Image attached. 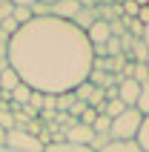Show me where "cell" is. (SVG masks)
<instances>
[{
	"mask_svg": "<svg viewBox=\"0 0 149 152\" xmlns=\"http://www.w3.org/2000/svg\"><path fill=\"white\" fill-rule=\"evenodd\" d=\"M92 89H95V86H92L89 80H83V83L77 86V89H74V98H77V101H83V103H86V101H89V95H92Z\"/></svg>",
	"mask_w": 149,
	"mask_h": 152,
	"instance_id": "23",
	"label": "cell"
},
{
	"mask_svg": "<svg viewBox=\"0 0 149 152\" xmlns=\"http://www.w3.org/2000/svg\"><path fill=\"white\" fill-rule=\"evenodd\" d=\"M0 32H6L9 37H15V34L20 32V23H17L15 17H6V20H0Z\"/></svg>",
	"mask_w": 149,
	"mask_h": 152,
	"instance_id": "21",
	"label": "cell"
},
{
	"mask_svg": "<svg viewBox=\"0 0 149 152\" xmlns=\"http://www.w3.org/2000/svg\"><path fill=\"white\" fill-rule=\"evenodd\" d=\"M12 3H15V6H26V9L34 6V0H12Z\"/></svg>",
	"mask_w": 149,
	"mask_h": 152,
	"instance_id": "30",
	"label": "cell"
},
{
	"mask_svg": "<svg viewBox=\"0 0 149 152\" xmlns=\"http://www.w3.org/2000/svg\"><path fill=\"white\" fill-rule=\"evenodd\" d=\"M0 129H3V132H12V129H15V115H12L6 106H0Z\"/></svg>",
	"mask_w": 149,
	"mask_h": 152,
	"instance_id": "20",
	"label": "cell"
},
{
	"mask_svg": "<svg viewBox=\"0 0 149 152\" xmlns=\"http://www.w3.org/2000/svg\"><path fill=\"white\" fill-rule=\"evenodd\" d=\"M100 152H141L135 141H109Z\"/></svg>",
	"mask_w": 149,
	"mask_h": 152,
	"instance_id": "11",
	"label": "cell"
},
{
	"mask_svg": "<svg viewBox=\"0 0 149 152\" xmlns=\"http://www.w3.org/2000/svg\"><path fill=\"white\" fill-rule=\"evenodd\" d=\"M86 109H89V106H86V103H83V101H74L72 106H69V112H66V115H72L74 121H80V115H83V112H86Z\"/></svg>",
	"mask_w": 149,
	"mask_h": 152,
	"instance_id": "25",
	"label": "cell"
},
{
	"mask_svg": "<svg viewBox=\"0 0 149 152\" xmlns=\"http://www.w3.org/2000/svg\"><path fill=\"white\" fill-rule=\"evenodd\" d=\"M6 144V132H3V129H0V146Z\"/></svg>",
	"mask_w": 149,
	"mask_h": 152,
	"instance_id": "32",
	"label": "cell"
},
{
	"mask_svg": "<svg viewBox=\"0 0 149 152\" xmlns=\"http://www.w3.org/2000/svg\"><path fill=\"white\" fill-rule=\"evenodd\" d=\"M106 55H109V58L123 55V52H121V37H109V40H106Z\"/></svg>",
	"mask_w": 149,
	"mask_h": 152,
	"instance_id": "24",
	"label": "cell"
},
{
	"mask_svg": "<svg viewBox=\"0 0 149 152\" xmlns=\"http://www.w3.org/2000/svg\"><path fill=\"white\" fill-rule=\"evenodd\" d=\"M109 126H112V118L98 115V118H95V124H92V132H95V135H109Z\"/></svg>",
	"mask_w": 149,
	"mask_h": 152,
	"instance_id": "18",
	"label": "cell"
},
{
	"mask_svg": "<svg viewBox=\"0 0 149 152\" xmlns=\"http://www.w3.org/2000/svg\"><path fill=\"white\" fill-rule=\"evenodd\" d=\"M141 40L146 43V49H149V26H143V34H141Z\"/></svg>",
	"mask_w": 149,
	"mask_h": 152,
	"instance_id": "31",
	"label": "cell"
},
{
	"mask_svg": "<svg viewBox=\"0 0 149 152\" xmlns=\"http://www.w3.org/2000/svg\"><path fill=\"white\" fill-rule=\"evenodd\" d=\"M141 95V83L132 77H121L118 80V101H123V106H135Z\"/></svg>",
	"mask_w": 149,
	"mask_h": 152,
	"instance_id": "4",
	"label": "cell"
},
{
	"mask_svg": "<svg viewBox=\"0 0 149 152\" xmlns=\"http://www.w3.org/2000/svg\"><path fill=\"white\" fill-rule=\"evenodd\" d=\"M43 152H92V149L89 146H74V144H66L63 141V144H49Z\"/></svg>",
	"mask_w": 149,
	"mask_h": 152,
	"instance_id": "16",
	"label": "cell"
},
{
	"mask_svg": "<svg viewBox=\"0 0 149 152\" xmlns=\"http://www.w3.org/2000/svg\"><path fill=\"white\" fill-rule=\"evenodd\" d=\"M135 144H138V149H141V152H149V115L143 118L141 129H138V138H135Z\"/></svg>",
	"mask_w": 149,
	"mask_h": 152,
	"instance_id": "14",
	"label": "cell"
},
{
	"mask_svg": "<svg viewBox=\"0 0 149 152\" xmlns=\"http://www.w3.org/2000/svg\"><path fill=\"white\" fill-rule=\"evenodd\" d=\"M29 106L40 112V109H43V92H32V101H29Z\"/></svg>",
	"mask_w": 149,
	"mask_h": 152,
	"instance_id": "29",
	"label": "cell"
},
{
	"mask_svg": "<svg viewBox=\"0 0 149 152\" xmlns=\"http://www.w3.org/2000/svg\"><path fill=\"white\" fill-rule=\"evenodd\" d=\"M141 124H143V115L135 109V106H129L123 115L112 118L109 138H112V141H135V138H138V129H141Z\"/></svg>",
	"mask_w": 149,
	"mask_h": 152,
	"instance_id": "2",
	"label": "cell"
},
{
	"mask_svg": "<svg viewBox=\"0 0 149 152\" xmlns=\"http://www.w3.org/2000/svg\"><path fill=\"white\" fill-rule=\"evenodd\" d=\"M17 83H23V80H20V75H17L15 69L9 66L6 72H3V75H0V89H6V92H12V89H15Z\"/></svg>",
	"mask_w": 149,
	"mask_h": 152,
	"instance_id": "13",
	"label": "cell"
},
{
	"mask_svg": "<svg viewBox=\"0 0 149 152\" xmlns=\"http://www.w3.org/2000/svg\"><path fill=\"white\" fill-rule=\"evenodd\" d=\"M98 20H100V12H98V6H92V9H86V6H83L80 12H77V17H74L72 23L77 26L80 32H89V29H92V23H98Z\"/></svg>",
	"mask_w": 149,
	"mask_h": 152,
	"instance_id": "8",
	"label": "cell"
},
{
	"mask_svg": "<svg viewBox=\"0 0 149 152\" xmlns=\"http://www.w3.org/2000/svg\"><path fill=\"white\" fill-rule=\"evenodd\" d=\"M12 17H15L20 26H26V23H32L34 20V15H32V9H26V6H15V12H12Z\"/></svg>",
	"mask_w": 149,
	"mask_h": 152,
	"instance_id": "19",
	"label": "cell"
},
{
	"mask_svg": "<svg viewBox=\"0 0 149 152\" xmlns=\"http://www.w3.org/2000/svg\"><path fill=\"white\" fill-rule=\"evenodd\" d=\"M146 69H149V60H146Z\"/></svg>",
	"mask_w": 149,
	"mask_h": 152,
	"instance_id": "34",
	"label": "cell"
},
{
	"mask_svg": "<svg viewBox=\"0 0 149 152\" xmlns=\"http://www.w3.org/2000/svg\"><path fill=\"white\" fill-rule=\"evenodd\" d=\"M3 146L12 149V152H43V144L34 135H29L26 129H12V132H6V144Z\"/></svg>",
	"mask_w": 149,
	"mask_h": 152,
	"instance_id": "3",
	"label": "cell"
},
{
	"mask_svg": "<svg viewBox=\"0 0 149 152\" xmlns=\"http://www.w3.org/2000/svg\"><path fill=\"white\" fill-rule=\"evenodd\" d=\"M32 92H34V89L29 83H17L15 89H12V101H9V103H15V106H26V103L32 101Z\"/></svg>",
	"mask_w": 149,
	"mask_h": 152,
	"instance_id": "9",
	"label": "cell"
},
{
	"mask_svg": "<svg viewBox=\"0 0 149 152\" xmlns=\"http://www.w3.org/2000/svg\"><path fill=\"white\" fill-rule=\"evenodd\" d=\"M95 118H98V112H95V109L89 106V109H86V112L80 115V121H77V124H83V126H92V124H95Z\"/></svg>",
	"mask_w": 149,
	"mask_h": 152,
	"instance_id": "27",
	"label": "cell"
},
{
	"mask_svg": "<svg viewBox=\"0 0 149 152\" xmlns=\"http://www.w3.org/2000/svg\"><path fill=\"white\" fill-rule=\"evenodd\" d=\"M0 152H12V149H6V146H0Z\"/></svg>",
	"mask_w": 149,
	"mask_h": 152,
	"instance_id": "33",
	"label": "cell"
},
{
	"mask_svg": "<svg viewBox=\"0 0 149 152\" xmlns=\"http://www.w3.org/2000/svg\"><path fill=\"white\" fill-rule=\"evenodd\" d=\"M77 101L74 98V92H63V95H58V112H69V106Z\"/></svg>",
	"mask_w": 149,
	"mask_h": 152,
	"instance_id": "22",
	"label": "cell"
},
{
	"mask_svg": "<svg viewBox=\"0 0 149 152\" xmlns=\"http://www.w3.org/2000/svg\"><path fill=\"white\" fill-rule=\"evenodd\" d=\"M126 109H129V106H123V101H118V98H115V101H106V103H103L98 115H106V118H118V115H123Z\"/></svg>",
	"mask_w": 149,
	"mask_h": 152,
	"instance_id": "10",
	"label": "cell"
},
{
	"mask_svg": "<svg viewBox=\"0 0 149 152\" xmlns=\"http://www.w3.org/2000/svg\"><path fill=\"white\" fill-rule=\"evenodd\" d=\"M80 9H83L80 0H55V3H52V17H58V20H69V23H72Z\"/></svg>",
	"mask_w": 149,
	"mask_h": 152,
	"instance_id": "5",
	"label": "cell"
},
{
	"mask_svg": "<svg viewBox=\"0 0 149 152\" xmlns=\"http://www.w3.org/2000/svg\"><path fill=\"white\" fill-rule=\"evenodd\" d=\"M12 12H15V3H9V0H0V20L12 17Z\"/></svg>",
	"mask_w": 149,
	"mask_h": 152,
	"instance_id": "28",
	"label": "cell"
},
{
	"mask_svg": "<svg viewBox=\"0 0 149 152\" xmlns=\"http://www.w3.org/2000/svg\"><path fill=\"white\" fill-rule=\"evenodd\" d=\"M129 60H132V63H146V60H149V49H146V43H143V40H135L132 43Z\"/></svg>",
	"mask_w": 149,
	"mask_h": 152,
	"instance_id": "12",
	"label": "cell"
},
{
	"mask_svg": "<svg viewBox=\"0 0 149 152\" xmlns=\"http://www.w3.org/2000/svg\"><path fill=\"white\" fill-rule=\"evenodd\" d=\"M86 37H89L92 46H106V40L112 37V32H109V20L100 17L98 23H92V29L86 32Z\"/></svg>",
	"mask_w": 149,
	"mask_h": 152,
	"instance_id": "7",
	"label": "cell"
},
{
	"mask_svg": "<svg viewBox=\"0 0 149 152\" xmlns=\"http://www.w3.org/2000/svg\"><path fill=\"white\" fill-rule=\"evenodd\" d=\"M109 141H112L109 135H95V138H92V144H89V149H92V152H100L103 146L109 144Z\"/></svg>",
	"mask_w": 149,
	"mask_h": 152,
	"instance_id": "26",
	"label": "cell"
},
{
	"mask_svg": "<svg viewBox=\"0 0 149 152\" xmlns=\"http://www.w3.org/2000/svg\"><path fill=\"white\" fill-rule=\"evenodd\" d=\"M135 109L141 112L143 118L149 115V80H146V83H141V95H138V103H135Z\"/></svg>",
	"mask_w": 149,
	"mask_h": 152,
	"instance_id": "15",
	"label": "cell"
},
{
	"mask_svg": "<svg viewBox=\"0 0 149 152\" xmlns=\"http://www.w3.org/2000/svg\"><path fill=\"white\" fill-rule=\"evenodd\" d=\"M92 43L69 20L34 17L20 26L9 43V66L34 92L63 95L74 92L92 72Z\"/></svg>",
	"mask_w": 149,
	"mask_h": 152,
	"instance_id": "1",
	"label": "cell"
},
{
	"mask_svg": "<svg viewBox=\"0 0 149 152\" xmlns=\"http://www.w3.org/2000/svg\"><path fill=\"white\" fill-rule=\"evenodd\" d=\"M129 77H132V80H138V83H146V80H149V69H146V63H132V69H129Z\"/></svg>",
	"mask_w": 149,
	"mask_h": 152,
	"instance_id": "17",
	"label": "cell"
},
{
	"mask_svg": "<svg viewBox=\"0 0 149 152\" xmlns=\"http://www.w3.org/2000/svg\"><path fill=\"white\" fill-rule=\"evenodd\" d=\"M92 138H95V132H92V126H83V124H74L72 129L66 132V144H74V146H89Z\"/></svg>",
	"mask_w": 149,
	"mask_h": 152,
	"instance_id": "6",
	"label": "cell"
}]
</instances>
